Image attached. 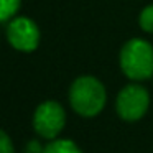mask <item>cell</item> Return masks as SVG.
<instances>
[{"mask_svg":"<svg viewBox=\"0 0 153 153\" xmlns=\"http://www.w3.org/2000/svg\"><path fill=\"white\" fill-rule=\"evenodd\" d=\"M120 68L128 79L145 81L153 76V48L145 40H130L120 51Z\"/></svg>","mask_w":153,"mask_h":153,"instance_id":"obj_2","label":"cell"},{"mask_svg":"<svg viewBox=\"0 0 153 153\" xmlns=\"http://www.w3.org/2000/svg\"><path fill=\"white\" fill-rule=\"evenodd\" d=\"M150 105L148 91L140 84H128L119 92L115 100L117 114L122 120L137 122L146 114Z\"/></svg>","mask_w":153,"mask_h":153,"instance_id":"obj_3","label":"cell"},{"mask_svg":"<svg viewBox=\"0 0 153 153\" xmlns=\"http://www.w3.org/2000/svg\"><path fill=\"white\" fill-rule=\"evenodd\" d=\"M7 40L18 51H33L40 43V31L35 22L27 17L12 18L7 27Z\"/></svg>","mask_w":153,"mask_h":153,"instance_id":"obj_5","label":"cell"},{"mask_svg":"<svg viewBox=\"0 0 153 153\" xmlns=\"http://www.w3.org/2000/svg\"><path fill=\"white\" fill-rule=\"evenodd\" d=\"M20 7V0H0V22H7L15 17Z\"/></svg>","mask_w":153,"mask_h":153,"instance_id":"obj_7","label":"cell"},{"mask_svg":"<svg viewBox=\"0 0 153 153\" xmlns=\"http://www.w3.org/2000/svg\"><path fill=\"white\" fill-rule=\"evenodd\" d=\"M0 153H15L13 143L4 130H0Z\"/></svg>","mask_w":153,"mask_h":153,"instance_id":"obj_9","label":"cell"},{"mask_svg":"<svg viewBox=\"0 0 153 153\" xmlns=\"http://www.w3.org/2000/svg\"><path fill=\"white\" fill-rule=\"evenodd\" d=\"M138 22H140V27L146 33H153V5H148V7L143 8Z\"/></svg>","mask_w":153,"mask_h":153,"instance_id":"obj_8","label":"cell"},{"mask_svg":"<svg viewBox=\"0 0 153 153\" xmlns=\"http://www.w3.org/2000/svg\"><path fill=\"white\" fill-rule=\"evenodd\" d=\"M43 153H82V150L73 142L66 138H54L45 146Z\"/></svg>","mask_w":153,"mask_h":153,"instance_id":"obj_6","label":"cell"},{"mask_svg":"<svg viewBox=\"0 0 153 153\" xmlns=\"http://www.w3.org/2000/svg\"><path fill=\"white\" fill-rule=\"evenodd\" d=\"M107 100L105 87L92 76H81L69 89V102L74 112L82 117H94L104 109Z\"/></svg>","mask_w":153,"mask_h":153,"instance_id":"obj_1","label":"cell"},{"mask_svg":"<svg viewBox=\"0 0 153 153\" xmlns=\"http://www.w3.org/2000/svg\"><path fill=\"white\" fill-rule=\"evenodd\" d=\"M66 123V112L61 104L54 100L41 102L36 107L33 115V128L41 138L54 140L64 128Z\"/></svg>","mask_w":153,"mask_h":153,"instance_id":"obj_4","label":"cell"},{"mask_svg":"<svg viewBox=\"0 0 153 153\" xmlns=\"http://www.w3.org/2000/svg\"><path fill=\"white\" fill-rule=\"evenodd\" d=\"M43 150L45 146H41V143L38 140H31L25 146V153H43Z\"/></svg>","mask_w":153,"mask_h":153,"instance_id":"obj_10","label":"cell"}]
</instances>
